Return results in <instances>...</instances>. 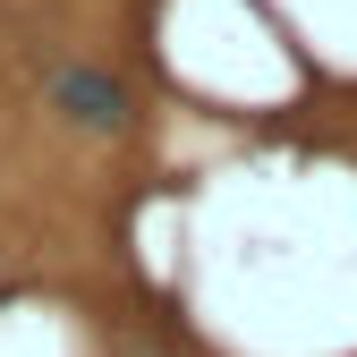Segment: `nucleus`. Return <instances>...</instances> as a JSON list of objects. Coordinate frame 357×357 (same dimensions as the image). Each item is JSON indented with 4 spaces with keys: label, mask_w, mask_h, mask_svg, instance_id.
<instances>
[{
    "label": "nucleus",
    "mask_w": 357,
    "mask_h": 357,
    "mask_svg": "<svg viewBox=\"0 0 357 357\" xmlns=\"http://www.w3.org/2000/svg\"><path fill=\"white\" fill-rule=\"evenodd\" d=\"M52 94L85 119V128H119L128 119V102H119V85L102 77V68H60V85H52Z\"/></svg>",
    "instance_id": "f257e3e1"
}]
</instances>
